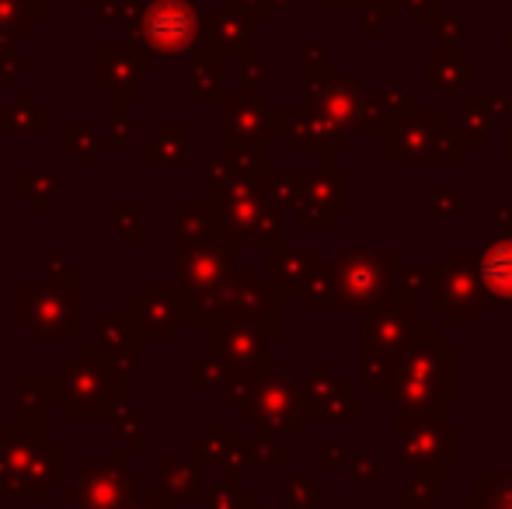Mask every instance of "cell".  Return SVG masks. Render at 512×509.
<instances>
[{
	"mask_svg": "<svg viewBox=\"0 0 512 509\" xmlns=\"http://www.w3.org/2000/svg\"><path fill=\"white\" fill-rule=\"evenodd\" d=\"M481 276H485L488 290L512 300V241L492 245V252L481 258Z\"/></svg>",
	"mask_w": 512,
	"mask_h": 509,
	"instance_id": "cell-2",
	"label": "cell"
},
{
	"mask_svg": "<svg viewBox=\"0 0 512 509\" xmlns=\"http://www.w3.org/2000/svg\"><path fill=\"white\" fill-rule=\"evenodd\" d=\"M150 35L157 39V46L178 49L192 39V14L182 7H164L150 18Z\"/></svg>",
	"mask_w": 512,
	"mask_h": 509,
	"instance_id": "cell-1",
	"label": "cell"
}]
</instances>
